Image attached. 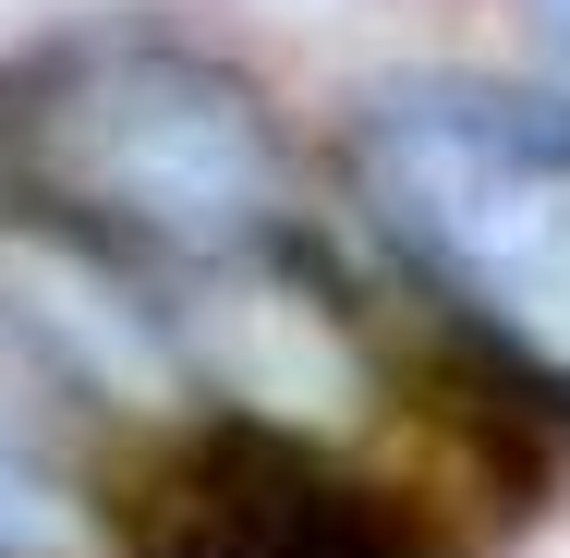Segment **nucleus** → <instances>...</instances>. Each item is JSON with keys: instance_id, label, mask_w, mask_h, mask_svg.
I'll return each mask as SVG.
<instances>
[{"instance_id": "nucleus-1", "label": "nucleus", "mask_w": 570, "mask_h": 558, "mask_svg": "<svg viewBox=\"0 0 570 558\" xmlns=\"http://www.w3.org/2000/svg\"><path fill=\"white\" fill-rule=\"evenodd\" d=\"M0 195L183 280L292 231L279 98L183 25H61L0 74Z\"/></svg>"}, {"instance_id": "nucleus-2", "label": "nucleus", "mask_w": 570, "mask_h": 558, "mask_svg": "<svg viewBox=\"0 0 570 558\" xmlns=\"http://www.w3.org/2000/svg\"><path fill=\"white\" fill-rule=\"evenodd\" d=\"M352 207L547 425H570V98L389 74L352 98Z\"/></svg>"}, {"instance_id": "nucleus-3", "label": "nucleus", "mask_w": 570, "mask_h": 558, "mask_svg": "<svg viewBox=\"0 0 570 558\" xmlns=\"http://www.w3.org/2000/svg\"><path fill=\"white\" fill-rule=\"evenodd\" d=\"M0 316L86 413H121V425H195L207 413L183 329H170V292L24 195H0Z\"/></svg>"}, {"instance_id": "nucleus-4", "label": "nucleus", "mask_w": 570, "mask_h": 558, "mask_svg": "<svg viewBox=\"0 0 570 558\" xmlns=\"http://www.w3.org/2000/svg\"><path fill=\"white\" fill-rule=\"evenodd\" d=\"M170 438L183 498L170 522H134V558H425L413 522L328 461V438H279L243 413H195Z\"/></svg>"}, {"instance_id": "nucleus-5", "label": "nucleus", "mask_w": 570, "mask_h": 558, "mask_svg": "<svg viewBox=\"0 0 570 558\" xmlns=\"http://www.w3.org/2000/svg\"><path fill=\"white\" fill-rule=\"evenodd\" d=\"M522 25H534V49L570 74V0H522Z\"/></svg>"}]
</instances>
